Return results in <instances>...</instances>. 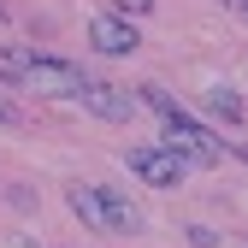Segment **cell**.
<instances>
[{"mask_svg":"<svg viewBox=\"0 0 248 248\" xmlns=\"http://www.w3.org/2000/svg\"><path fill=\"white\" fill-rule=\"evenodd\" d=\"M0 124H18V107H12L6 95H0Z\"/></svg>","mask_w":248,"mask_h":248,"instance_id":"cell-10","label":"cell"},{"mask_svg":"<svg viewBox=\"0 0 248 248\" xmlns=\"http://www.w3.org/2000/svg\"><path fill=\"white\" fill-rule=\"evenodd\" d=\"M83 107L95 112V118H107V124H124V118L136 112V101L124 95V89H112V83H89L83 89Z\"/></svg>","mask_w":248,"mask_h":248,"instance_id":"cell-6","label":"cell"},{"mask_svg":"<svg viewBox=\"0 0 248 248\" xmlns=\"http://www.w3.org/2000/svg\"><path fill=\"white\" fill-rule=\"evenodd\" d=\"M148 12H154V0H112V18H124V24H136Z\"/></svg>","mask_w":248,"mask_h":248,"instance_id":"cell-8","label":"cell"},{"mask_svg":"<svg viewBox=\"0 0 248 248\" xmlns=\"http://www.w3.org/2000/svg\"><path fill=\"white\" fill-rule=\"evenodd\" d=\"M89 47H95V53H107V59L136 53V24H124V18H112V12L89 18Z\"/></svg>","mask_w":248,"mask_h":248,"instance_id":"cell-5","label":"cell"},{"mask_svg":"<svg viewBox=\"0 0 248 248\" xmlns=\"http://www.w3.org/2000/svg\"><path fill=\"white\" fill-rule=\"evenodd\" d=\"M0 77L18 83L24 95H47V101H83L89 77L59 53H0Z\"/></svg>","mask_w":248,"mask_h":248,"instance_id":"cell-1","label":"cell"},{"mask_svg":"<svg viewBox=\"0 0 248 248\" xmlns=\"http://www.w3.org/2000/svg\"><path fill=\"white\" fill-rule=\"evenodd\" d=\"M183 242H189V248H219V231H213V225H189Z\"/></svg>","mask_w":248,"mask_h":248,"instance_id":"cell-9","label":"cell"},{"mask_svg":"<svg viewBox=\"0 0 248 248\" xmlns=\"http://www.w3.org/2000/svg\"><path fill=\"white\" fill-rule=\"evenodd\" d=\"M130 171L148 183V189H177V183L189 177V160L160 142V148H130Z\"/></svg>","mask_w":248,"mask_h":248,"instance_id":"cell-3","label":"cell"},{"mask_svg":"<svg viewBox=\"0 0 248 248\" xmlns=\"http://www.w3.org/2000/svg\"><path fill=\"white\" fill-rule=\"evenodd\" d=\"M201 107H207L213 118H225V124H236V118L248 112V107H242V95H236V89H231V83H213V89H207V95H201Z\"/></svg>","mask_w":248,"mask_h":248,"instance_id":"cell-7","label":"cell"},{"mask_svg":"<svg viewBox=\"0 0 248 248\" xmlns=\"http://www.w3.org/2000/svg\"><path fill=\"white\" fill-rule=\"evenodd\" d=\"M0 30H6V6H0Z\"/></svg>","mask_w":248,"mask_h":248,"instance_id":"cell-12","label":"cell"},{"mask_svg":"<svg viewBox=\"0 0 248 248\" xmlns=\"http://www.w3.org/2000/svg\"><path fill=\"white\" fill-rule=\"evenodd\" d=\"M166 148H177L189 166H219L225 160V142L207 130V124H195V118H177V124H166Z\"/></svg>","mask_w":248,"mask_h":248,"instance_id":"cell-4","label":"cell"},{"mask_svg":"<svg viewBox=\"0 0 248 248\" xmlns=\"http://www.w3.org/2000/svg\"><path fill=\"white\" fill-rule=\"evenodd\" d=\"M225 6H242V12H248V0H225Z\"/></svg>","mask_w":248,"mask_h":248,"instance_id":"cell-11","label":"cell"},{"mask_svg":"<svg viewBox=\"0 0 248 248\" xmlns=\"http://www.w3.org/2000/svg\"><path fill=\"white\" fill-rule=\"evenodd\" d=\"M71 213L89 225V231H101V236H136L142 231V207L130 195H118V189H101V183H71L65 189Z\"/></svg>","mask_w":248,"mask_h":248,"instance_id":"cell-2","label":"cell"},{"mask_svg":"<svg viewBox=\"0 0 248 248\" xmlns=\"http://www.w3.org/2000/svg\"><path fill=\"white\" fill-rule=\"evenodd\" d=\"M242 160H248V142H242Z\"/></svg>","mask_w":248,"mask_h":248,"instance_id":"cell-13","label":"cell"}]
</instances>
